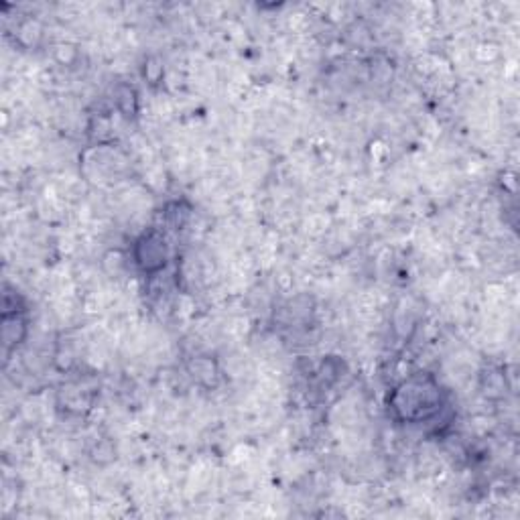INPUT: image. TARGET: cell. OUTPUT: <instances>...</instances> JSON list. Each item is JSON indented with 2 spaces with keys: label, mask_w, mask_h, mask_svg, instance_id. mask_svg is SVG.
Here are the masks:
<instances>
[{
  "label": "cell",
  "mask_w": 520,
  "mask_h": 520,
  "mask_svg": "<svg viewBox=\"0 0 520 520\" xmlns=\"http://www.w3.org/2000/svg\"><path fill=\"white\" fill-rule=\"evenodd\" d=\"M437 388L429 386V382H411L405 384L403 390L397 393V409L407 419L429 417L437 409Z\"/></svg>",
  "instance_id": "obj_1"
}]
</instances>
